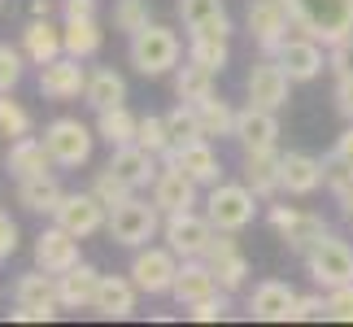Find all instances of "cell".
<instances>
[{
	"label": "cell",
	"mask_w": 353,
	"mask_h": 327,
	"mask_svg": "<svg viewBox=\"0 0 353 327\" xmlns=\"http://www.w3.org/2000/svg\"><path fill=\"white\" fill-rule=\"evenodd\" d=\"M292 26L301 35H314L319 44H336V39L353 35V0H283Z\"/></svg>",
	"instance_id": "6da1fadb"
},
{
	"label": "cell",
	"mask_w": 353,
	"mask_h": 327,
	"mask_svg": "<svg viewBox=\"0 0 353 327\" xmlns=\"http://www.w3.org/2000/svg\"><path fill=\"white\" fill-rule=\"evenodd\" d=\"M127 57H131V66H135V70H140L144 79H161V75H170L174 66H179V57H183L179 31H170V26H161V22H148L144 31H135V35H131Z\"/></svg>",
	"instance_id": "7a4b0ae2"
},
{
	"label": "cell",
	"mask_w": 353,
	"mask_h": 327,
	"mask_svg": "<svg viewBox=\"0 0 353 327\" xmlns=\"http://www.w3.org/2000/svg\"><path fill=\"white\" fill-rule=\"evenodd\" d=\"M161 223H166V214L157 210V201L148 197H131V201H122L118 210H110V223H105V231H110V240L122 244V249H144L148 240H157V231Z\"/></svg>",
	"instance_id": "3957f363"
},
{
	"label": "cell",
	"mask_w": 353,
	"mask_h": 327,
	"mask_svg": "<svg viewBox=\"0 0 353 327\" xmlns=\"http://www.w3.org/2000/svg\"><path fill=\"white\" fill-rule=\"evenodd\" d=\"M179 262H183V257L174 253L170 244H144V249H135L127 275L135 279V288H140V293H148V297H166V293L174 288Z\"/></svg>",
	"instance_id": "277c9868"
},
{
	"label": "cell",
	"mask_w": 353,
	"mask_h": 327,
	"mask_svg": "<svg viewBox=\"0 0 353 327\" xmlns=\"http://www.w3.org/2000/svg\"><path fill=\"white\" fill-rule=\"evenodd\" d=\"M205 214L219 231H244L257 214V192L249 184H214L205 197Z\"/></svg>",
	"instance_id": "5b68a950"
},
{
	"label": "cell",
	"mask_w": 353,
	"mask_h": 327,
	"mask_svg": "<svg viewBox=\"0 0 353 327\" xmlns=\"http://www.w3.org/2000/svg\"><path fill=\"white\" fill-rule=\"evenodd\" d=\"M101 135L88 127V122H79V118H57V122H48L44 127V144H48V153L52 161H57L61 170H74V166H88L92 161V144H97Z\"/></svg>",
	"instance_id": "8992f818"
},
{
	"label": "cell",
	"mask_w": 353,
	"mask_h": 327,
	"mask_svg": "<svg viewBox=\"0 0 353 327\" xmlns=\"http://www.w3.org/2000/svg\"><path fill=\"white\" fill-rule=\"evenodd\" d=\"M305 270H310V279H314L319 288L353 284V249H349V240H341V236L327 231V236L305 253Z\"/></svg>",
	"instance_id": "52a82bcc"
},
{
	"label": "cell",
	"mask_w": 353,
	"mask_h": 327,
	"mask_svg": "<svg viewBox=\"0 0 353 327\" xmlns=\"http://www.w3.org/2000/svg\"><path fill=\"white\" fill-rule=\"evenodd\" d=\"M214 236H219V227L210 223V214H196V210L166 214V223H161V240L179 257H205Z\"/></svg>",
	"instance_id": "ba28073f"
},
{
	"label": "cell",
	"mask_w": 353,
	"mask_h": 327,
	"mask_svg": "<svg viewBox=\"0 0 353 327\" xmlns=\"http://www.w3.org/2000/svg\"><path fill=\"white\" fill-rule=\"evenodd\" d=\"M52 223H61L70 236H79V240H88V236H97V231L110 223V206L92 192H65L61 197V206H57V214H52Z\"/></svg>",
	"instance_id": "9c48e42d"
},
{
	"label": "cell",
	"mask_w": 353,
	"mask_h": 327,
	"mask_svg": "<svg viewBox=\"0 0 353 327\" xmlns=\"http://www.w3.org/2000/svg\"><path fill=\"white\" fill-rule=\"evenodd\" d=\"M270 227L279 231V240L288 244L292 253H310L314 244L327 236V223H323L319 214H310V210H296V206H270Z\"/></svg>",
	"instance_id": "30bf717a"
},
{
	"label": "cell",
	"mask_w": 353,
	"mask_h": 327,
	"mask_svg": "<svg viewBox=\"0 0 353 327\" xmlns=\"http://www.w3.org/2000/svg\"><path fill=\"white\" fill-rule=\"evenodd\" d=\"M88 92V70H83V57H52L48 66H39V97L44 101H79Z\"/></svg>",
	"instance_id": "8fae6325"
},
{
	"label": "cell",
	"mask_w": 353,
	"mask_h": 327,
	"mask_svg": "<svg viewBox=\"0 0 353 327\" xmlns=\"http://www.w3.org/2000/svg\"><path fill=\"white\" fill-rule=\"evenodd\" d=\"M244 26H249V35L257 39V48L266 52V57H275V48L288 39V9H283V0H249V13H244Z\"/></svg>",
	"instance_id": "7c38bea8"
},
{
	"label": "cell",
	"mask_w": 353,
	"mask_h": 327,
	"mask_svg": "<svg viewBox=\"0 0 353 327\" xmlns=\"http://www.w3.org/2000/svg\"><path fill=\"white\" fill-rule=\"evenodd\" d=\"M275 61L288 70L292 83H310V79H319L323 70H327V61H323V44L314 35H288L275 48Z\"/></svg>",
	"instance_id": "4fadbf2b"
},
{
	"label": "cell",
	"mask_w": 353,
	"mask_h": 327,
	"mask_svg": "<svg viewBox=\"0 0 353 327\" xmlns=\"http://www.w3.org/2000/svg\"><path fill=\"white\" fill-rule=\"evenodd\" d=\"M83 257H79V236H70L61 223L44 227L35 236V266L48 270V275H65L70 266H79Z\"/></svg>",
	"instance_id": "5bb4252c"
},
{
	"label": "cell",
	"mask_w": 353,
	"mask_h": 327,
	"mask_svg": "<svg viewBox=\"0 0 353 327\" xmlns=\"http://www.w3.org/2000/svg\"><path fill=\"white\" fill-rule=\"evenodd\" d=\"M288 88H292V79H288V70H283L275 57L257 61L253 70H249V79H244V92H249V101L262 105V109H275V114L288 105Z\"/></svg>",
	"instance_id": "9a60e30c"
},
{
	"label": "cell",
	"mask_w": 353,
	"mask_h": 327,
	"mask_svg": "<svg viewBox=\"0 0 353 327\" xmlns=\"http://www.w3.org/2000/svg\"><path fill=\"white\" fill-rule=\"evenodd\" d=\"M161 161H166V166L188 170L201 188L223 184V161H219V153H214L210 140H192V144H183V148H166V153H161Z\"/></svg>",
	"instance_id": "2e32d148"
},
{
	"label": "cell",
	"mask_w": 353,
	"mask_h": 327,
	"mask_svg": "<svg viewBox=\"0 0 353 327\" xmlns=\"http://www.w3.org/2000/svg\"><path fill=\"white\" fill-rule=\"evenodd\" d=\"M249 319H257V323H296V293L283 279H262L249 297Z\"/></svg>",
	"instance_id": "e0dca14e"
},
{
	"label": "cell",
	"mask_w": 353,
	"mask_h": 327,
	"mask_svg": "<svg viewBox=\"0 0 353 327\" xmlns=\"http://www.w3.org/2000/svg\"><path fill=\"white\" fill-rule=\"evenodd\" d=\"M205 262L214 266V275H219L223 293H240V288H244V279H249V257L240 253V244L232 240V231H219V236L210 240Z\"/></svg>",
	"instance_id": "ac0fdd59"
},
{
	"label": "cell",
	"mask_w": 353,
	"mask_h": 327,
	"mask_svg": "<svg viewBox=\"0 0 353 327\" xmlns=\"http://www.w3.org/2000/svg\"><path fill=\"white\" fill-rule=\"evenodd\" d=\"M196 179L188 170H179V166H166L161 161V175L153 179V201H157V210L161 214H179V210H196Z\"/></svg>",
	"instance_id": "d6986e66"
},
{
	"label": "cell",
	"mask_w": 353,
	"mask_h": 327,
	"mask_svg": "<svg viewBox=\"0 0 353 327\" xmlns=\"http://www.w3.org/2000/svg\"><path fill=\"white\" fill-rule=\"evenodd\" d=\"M110 170H118L140 192V188H153V179L161 175V157L144 144H118V148H110Z\"/></svg>",
	"instance_id": "ffe728a7"
},
{
	"label": "cell",
	"mask_w": 353,
	"mask_h": 327,
	"mask_svg": "<svg viewBox=\"0 0 353 327\" xmlns=\"http://www.w3.org/2000/svg\"><path fill=\"white\" fill-rule=\"evenodd\" d=\"M232 140H240V148L249 153V148H275L279 144V118L275 109H262V105H244L236 109V135Z\"/></svg>",
	"instance_id": "44dd1931"
},
{
	"label": "cell",
	"mask_w": 353,
	"mask_h": 327,
	"mask_svg": "<svg viewBox=\"0 0 353 327\" xmlns=\"http://www.w3.org/2000/svg\"><path fill=\"white\" fill-rule=\"evenodd\" d=\"M283 153H275V148H249L244 153V184L257 192V201H275L283 192V170H279Z\"/></svg>",
	"instance_id": "7402d4cb"
},
{
	"label": "cell",
	"mask_w": 353,
	"mask_h": 327,
	"mask_svg": "<svg viewBox=\"0 0 353 327\" xmlns=\"http://www.w3.org/2000/svg\"><path fill=\"white\" fill-rule=\"evenodd\" d=\"M279 170H283V192L288 197H314L327 184V161L314 153H283Z\"/></svg>",
	"instance_id": "603a6c76"
},
{
	"label": "cell",
	"mask_w": 353,
	"mask_h": 327,
	"mask_svg": "<svg viewBox=\"0 0 353 327\" xmlns=\"http://www.w3.org/2000/svg\"><path fill=\"white\" fill-rule=\"evenodd\" d=\"M214 293H223L214 266L205 262V257H183V262H179V275H174V288H170L174 301H179V306H192V301H205V297H214Z\"/></svg>",
	"instance_id": "cb8c5ba5"
},
{
	"label": "cell",
	"mask_w": 353,
	"mask_h": 327,
	"mask_svg": "<svg viewBox=\"0 0 353 327\" xmlns=\"http://www.w3.org/2000/svg\"><path fill=\"white\" fill-rule=\"evenodd\" d=\"M135 297H140V288H135L131 275H101L92 310H97L101 319H131L135 315Z\"/></svg>",
	"instance_id": "d4e9b609"
},
{
	"label": "cell",
	"mask_w": 353,
	"mask_h": 327,
	"mask_svg": "<svg viewBox=\"0 0 353 327\" xmlns=\"http://www.w3.org/2000/svg\"><path fill=\"white\" fill-rule=\"evenodd\" d=\"M52 153L44 140H35V135H22V140L9 144V157H5V170L13 179H35V175H52Z\"/></svg>",
	"instance_id": "484cf974"
},
{
	"label": "cell",
	"mask_w": 353,
	"mask_h": 327,
	"mask_svg": "<svg viewBox=\"0 0 353 327\" xmlns=\"http://www.w3.org/2000/svg\"><path fill=\"white\" fill-rule=\"evenodd\" d=\"M97 284H101V270L92 262H79V266L65 270V275H57L61 310H92V301H97Z\"/></svg>",
	"instance_id": "4316f807"
},
{
	"label": "cell",
	"mask_w": 353,
	"mask_h": 327,
	"mask_svg": "<svg viewBox=\"0 0 353 327\" xmlns=\"http://www.w3.org/2000/svg\"><path fill=\"white\" fill-rule=\"evenodd\" d=\"M22 52L31 66H48L52 57L65 52V39H61V26H52L48 18H31L22 26Z\"/></svg>",
	"instance_id": "83f0119b"
},
{
	"label": "cell",
	"mask_w": 353,
	"mask_h": 327,
	"mask_svg": "<svg viewBox=\"0 0 353 327\" xmlns=\"http://www.w3.org/2000/svg\"><path fill=\"white\" fill-rule=\"evenodd\" d=\"M13 306H31V310H61L57 301V275L48 270H26L13 279Z\"/></svg>",
	"instance_id": "f1b7e54d"
},
{
	"label": "cell",
	"mask_w": 353,
	"mask_h": 327,
	"mask_svg": "<svg viewBox=\"0 0 353 327\" xmlns=\"http://www.w3.org/2000/svg\"><path fill=\"white\" fill-rule=\"evenodd\" d=\"M61 184L52 179V175H35V179H18V206L22 210H31V214H57L61 206Z\"/></svg>",
	"instance_id": "f546056e"
},
{
	"label": "cell",
	"mask_w": 353,
	"mask_h": 327,
	"mask_svg": "<svg viewBox=\"0 0 353 327\" xmlns=\"http://www.w3.org/2000/svg\"><path fill=\"white\" fill-rule=\"evenodd\" d=\"M83 101L97 109V114H101V109H114V105H127V79H122L118 70H110V66H101V70L88 75Z\"/></svg>",
	"instance_id": "4dcf8cb0"
},
{
	"label": "cell",
	"mask_w": 353,
	"mask_h": 327,
	"mask_svg": "<svg viewBox=\"0 0 353 327\" xmlns=\"http://www.w3.org/2000/svg\"><path fill=\"white\" fill-rule=\"evenodd\" d=\"M135 131H140V118H135L127 105H114V109H101V114H97V135L110 148L135 144Z\"/></svg>",
	"instance_id": "1f68e13d"
},
{
	"label": "cell",
	"mask_w": 353,
	"mask_h": 327,
	"mask_svg": "<svg viewBox=\"0 0 353 327\" xmlns=\"http://www.w3.org/2000/svg\"><path fill=\"white\" fill-rule=\"evenodd\" d=\"M174 97L192 101V105L214 97V70L201 66V61H192V57H188V66H174Z\"/></svg>",
	"instance_id": "d6a6232c"
},
{
	"label": "cell",
	"mask_w": 353,
	"mask_h": 327,
	"mask_svg": "<svg viewBox=\"0 0 353 327\" xmlns=\"http://www.w3.org/2000/svg\"><path fill=\"white\" fill-rule=\"evenodd\" d=\"M61 39H65V52L70 57H97L101 52V26H97V18H65V26H61Z\"/></svg>",
	"instance_id": "836d02e7"
},
{
	"label": "cell",
	"mask_w": 353,
	"mask_h": 327,
	"mask_svg": "<svg viewBox=\"0 0 353 327\" xmlns=\"http://www.w3.org/2000/svg\"><path fill=\"white\" fill-rule=\"evenodd\" d=\"M196 114H201V131H205V140H227V135H236V109L227 101L205 97V101H196Z\"/></svg>",
	"instance_id": "e575fe53"
},
{
	"label": "cell",
	"mask_w": 353,
	"mask_h": 327,
	"mask_svg": "<svg viewBox=\"0 0 353 327\" xmlns=\"http://www.w3.org/2000/svg\"><path fill=\"white\" fill-rule=\"evenodd\" d=\"M166 127H170V148H183L192 140H205V131H201V114L192 101H179L166 114Z\"/></svg>",
	"instance_id": "d590c367"
},
{
	"label": "cell",
	"mask_w": 353,
	"mask_h": 327,
	"mask_svg": "<svg viewBox=\"0 0 353 327\" xmlns=\"http://www.w3.org/2000/svg\"><path fill=\"white\" fill-rule=\"evenodd\" d=\"M188 57L201 61V66H210L214 75H223L227 70V57H232V48H227V35H188Z\"/></svg>",
	"instance_id": "8d00e7d4"
},
{
	"label": "cell",
	"mask_w": 353,
	"mask_h": 327,
	"mask_svg": "<svg viewBox=\"0 0 353 327\" xmlns=\"http://www.w3.org/2000/svg\"><path fill=\"white\" fill-rule=\"evenodd\" d=\"M92 192H97V197H101L110 210H118L122 201H131V197H135V188H131L127 179H122L118 170L105 166V170H97V179H92Z\"/></svg>",
	"instance_id": "74e56055"
},
{
	"label": "cell",
	"mask_w": 353,
	"mask_h": 327,
	"mask_svg": "<svg viewBox=\"0 0 353 327\" xmlns=\"http://www.w3.org/2000/svg\"><path fill=\"white\" fill-rule=\"evenodd\" d=\"M148 22H153V9H148V0H118V5H114V26H118L122 35L144 31Z\"/></svg>",
	"instance_id": "f35d334b"
},
{
	"label": "cell",
	"mask_w": 353,
	"mask_h": 327,
	"mask_svg": "<svg viewBox=\"0 0 353 327\" xmlns=\"http://www.w3.org/2000/svg\"><path fill=\"white\" fill-rule=\"evenodd\" d=\"M223 0H179V18L188 26V35L201 31V26H210L214 18H223Z\"/></svg>",
	"instance_id": "ab89813d"
},
{
	"label": "cell",
	"mask_w": 353,
	"mask_h": 327,
	"mask_svg": "<svg viewBox=\"0 0 353 327\" xmlns=\"http://www.w3.org/2000/svg\"><path fill=\"white\" fill-rule=\"evenodd\" d=\"M0 135H9V140H22V135H31V114H26V109L9 97V92L0 97Z\"/></svg>",
	"instance_id": "60d3db41"
},
{
	"label": "cell",
	"mask_w": 353,
	"mask_h": 327,
	"mask_svg": "<svg viewBox=\"0 0 353 327\" xmlns=\"http://www.w3.org/2000/svg\"><path fill=\"white\" fill-rule=\"evenodd\" d=\"M135 144L153 148V153L161 157V153L170 148V127H166V118H157V114H144V118H140V131H135Z\"/></svg>",
	"instance_id": "b9f144b4"
},
{
	"label": "cell",
	"mask_w": 353,
	"mask_h": 327,
	"mask_svg": "<svg viewBox=\"0 0 353 327\" xmlns=\"http://www.w3.org/2000/svg\"><path fill=\"white\" fill-rule=\"evenodd\" d=\"M22 66H26V52H22V48L0 44V97L22 83Z\"/></svg>",
	"instance_id": "7bdbcfd3"
},
{
	"label": "cell",
	"mask_w": 353,
	"mask_h": 327,
	"mask_svg": "<svg viewBox=\"0 0 353 327\" xmlns=\"http://www.w3.org/2000/svg\"><path fill=\"white\" fill-rule=\"evenodd\" d=\"M327 188H332L336 206H341V210L353 218V170H349V166H336V161H327Z\"/></svg>",
	"instance_id": "ee69618b"
},
{
	"label": "cell",
	"mask_w": 353,
	"mask_h": 327,
	"mask_svg": "<svg viewBox=\"0 0 353 327\" xmlns=\"http://www.w3.org/2000/svg\"><path fill=\"white\" fill-rule=\"evenodd\" d=\"M227 310H232L227 293H214V297H205V301H192V306H188V319H196V323H219V319H227Z\"/></svg>",
	"instance_id": "f6af8a7d"
},
{
	"label": "cell",
	"mask_w": 353,
	"mask_h": 327,
	"mask_svg": "<svg viewBox=\"0 0 353 327\" xmlns=\"http://www.w3.org/2000/svg\"><path fill=\"white\" fill-rule=\"evenodd\" d=\"M327 70H332L336 79H353V35H345V39H336V44H332Z\"/></svg>",
	"instance_id": "bcb514c9"
},
{
	"label": "cell",
	"mask_w": 353,
	"mask_h": 327,
	"mask_svg": "<svg viewBox=\"0 0 353 327\" xmlns=\"http://www.w3.org/2000/svg\"><path fill=\"white\" fill-rule=\"evenodd\" d=\"M327 319H336V323H353V284L327 288Z\"/></svg>",
	"instance_id": "7dc6e473"
},
{
	"label": "cell",
	"mask_w": 353,
	"mask_h": 327,
	"mask_svg": "<svg viewBox=\"0 0 353 327\" xmlns=\"http://www.w3.org/2000/svg\"><path fill=\"white\" fill-rule=\"evenodd\" d=\"M314 319H327V297L323 293L296 297V323H314Z\"/></svg>",
	"instance_id": "c3c4849f"
},
{
	"label": "cell",
	"mask_w": 353,
	"mask_h": 327,
	"mask_svg": "<svg viewBox=\"0 0 353 327\" xmlns=\"http://www.w3.org/2000/svg\"><path fill=\"white\" fill-rule=\"evenodd\" d=\"M13 253H18V223L0 210V262H9Z\"/></svg>",
	"instance_id": "681fc988"
},
{
	"label": "cell",
	"mask_w": 353,
	"mask_h": 327,
	"mask_svg": "<svg viewBox=\"0 0 353 327\" xmlns=\"http://www.w3.org/2000/svg\"><path fill=\"white\" fill-rule=\"evenodd\" d=\"M327 161H336V166H349L353 170V127H345L341 135H336V144H332V157Z\"/></svg>",
	"instance_id": "f907efd6"
},
{
	"label": "cell",
	"mask_w": 353,
	"mask_h": 327,
	"mask_svg": "<svg viewBox=\"0 0 353 327\" xmlns=\"http://www.w3.org/2000/svg\"><path fill=\"white\" fill-rule=\"evenodd\" d=\"M9 319H13V323H52V319H57V310H31V306H18V310H9Z\"/></svg>",
	"instance_id": "816d5d0a"
},
{
	"label": "cell",
	"mask_w": 353,
	"mask_h": 327,
	"mask_svg": "<svg viewBox=\"0 0 353 327\" xmlns=\"http://www.w3.org/2000/svg\"><path fill=\"white\" fill-rule=\"evenodd\" d=\"M336 109L353 122V79H336Z\"/></svg>",
	"instance_id": "f5cc1de1"
},
{
	"label": "cell",
	"mask_w": 353,
	"mask_h": 327,
	"mask_svg": "<svg viewBox=\"0 0 353 327\" xmlns=\"http://www.w3.org/2000/svg\"><path fill=\"white\" fill-rule=\"evenodd\" d=\"M65 18H97V0H65Z\"/></svg>",
	"instance_id": "db71d44e"
},
{
	"label": "cell",
	"mask_w": 353,
	"mask_h": 327,
	"mask_svg": "<svg viewBox=\"0 0 353 327\" xmlns=\"http://www.w3.org/2000/svg\"><path fill=\"white\" fill-rule=\"evenodd\" d=\"M52 13V0H31V18H48Z\"/></svg>",
	"instance_id": "11a10c76"
}]
</instances>
